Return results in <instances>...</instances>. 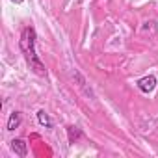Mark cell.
Listing matches in <instances>:
<instances>
[{
  "label": "cell",
  "instance_id": "1",
  "mask_svg": "<svg viewBox=\"0 0 158 158\" xmlns=\"http://www.w3.org/2000/svg\"><path fill=\"white\" fill-rule=\"evenodd\" d=\"M35 39H37V34L32 26H26L23 32H21V37H19V48L21 52L24 54V60L28 63V67L39 74V76H45L47 74V69H45V63L41 61V58L37 56L35 52Z\"/></svg>",
  "mask_w": 158,
  "mask_h": 158
},
{
  "label": "cell",
  "instance_id": "2",
  "mask_svg": "<svg viewBox=\"0 0 158 158\" xmlns=\"http://www.w3.org/2000/svg\"><path fill=\"white\" fill-rule=\"evenodd\" d=\"M136 86H138V89H139L141 93L149 95V93H152V91L156 89V86H158V80H156V76H152V74H147V76H141V78H139V80L136 82Z\"/></svg>",
  "mask_w": 158,
  "mask_h": 158
},
{
  "label": "cell",
  "instance_id": "3",
  "mask_svg": "<svg viewBox=\"0 0 158 158\" xmlns=\"http://www.w3.org/2000/svg\"><path fill=\"white\" fill-rule=\"evenodd\" d=\"M11 151H13L17 156L24 158V156L28 154V145H26V141H24V139H21V138H15V139L11 141Z\"/></svg>",
  "mask_w": 158,
  "mask_h": 158
},
{
  "label": "cell",
  "instance_id": "4",
  "mask_svg": "<svg viewBox=\"0 0 158 158\" xmlns=\"http://www.w3.org/2000/svg\"><path fill=\"white\" fill-rule=\"evenodd\" d=\"M21 123H23V115H21V112H11V114H10V119H8V130L13 132L15 128L21 127Z\"/></svg>",
  "mask_w": 158,
  "mask_h": 158
},
{
  "label": "cell",
  "instance_id": "5",
  "mask_svg": "<svg viewBox=\"0 0 158 158\" xmlns=\"http://www.w3.org/2000/svg\"><path fill=\"white\" fill-rule=\"evenodd\" d=\"M37 121H39V125L41 127H45V128H54V121H52V117L45 112V110H39L37 112Z\"/></svg>",
  "mask_w": 158,
  "mask_h": 158
},
{
  "label": "cell",
  "instance_id": "6",
  "mask_svg": "<svg viewBox=\"0 0 158 158\" xmlns=\"http://www.w3.org/2000/svg\"><path fill=\"white\" fill-rule=\"evenodd\" d=\"M67 138H69V143H76L80 138H84V134L76 127H67Z\"/></svg>",
  "mask_w": 158,
  "mask_h": 158
},
{
  "label": "cell",
  "instance_id": "7",
  "mask_svg": "<svg viewBox=\"0 0 158 158\" xmlns=\"http://www.w3.org/2000/svg\"><path fill=\"white\" fill-rule=\"evenodd\" d=\"M74 78H76V82H78V86H86V78L82 76V73L80 71H74V74H73Z\"/></svg>",
  "mask_w": 158,
  "mask_h": 158
},
{
  "label": "cell",
  "instance_id": "8",
  "mask_svg": "<svg viewBox=\"0 0 158 158\" xmlns=\"http://www.w3.org/2000/svg\"><path fill=\"white\" fill-rule=\"evenodd\" d=\"M11 2H15V4H23L24 0H11Z\"/></svg>",
  "mask_w": 158,
  "mask_h": 158
}]
</instances>
